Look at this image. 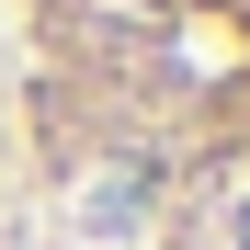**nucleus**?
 Here are the masks:
<instances>
[{
	"mask_svg": "<svg viewBox=\"0 0 250 250\" xmlns=\"http://www.w3.org/2000/svg\"><path fill=\"white\" fill-rule=\"evenodd\" d=\"M239 250H250V205H239Z\"/></svg>",
	"mask_w": 250,
	"mask_h": 250,
	"instance_id": "1",
	"label": "nucleus"
}]
</instances>
